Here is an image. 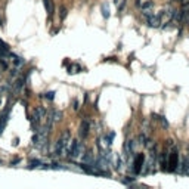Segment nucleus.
<instances>
[{"label":"nucleus","instance_id":"obj_12","mask_svg":"<svg viewBox=\"0 0 189 189\" xmlns=\"http://www.w3.org/2000/svg\"><path fill=\"white\" fill-rule=\"evenodd\" d=\"M49 114H50V117H52L53 123L61 121V120H62V117H64V113H62V111H59V110H53V111H50Z\"/></svg>","mask_w":189,"mask_h":189},{"label":"nucleus","instance_id":"obj_24","mask_svg":"<svg viewBox=\"0 0 189 189\" xmlns=\"http://www.w3.org/2000/svg\"><path fill=\"white\" fill-rule=\"evenodd\" d=\"M114 1H115V3H117V4H118V1H120V0H114Z\"/></svg>","mask_w":189,"mask_h":189},{"label":"nucleus","instance_id":"obj_15","mask_svg":"<svg viewBox=\"0 0 189 189\" xmlns=\"http://www.w3.org/2000/svg\"><path fill=\"white\" fill-rule=\"evenodd\" d=\"M41 165H43V163L40 160H31L28 163V168H40Z\"/></svg>","mask_w":189,"mask_h":189},{"label":"nucleus","instance_id":"obj_20","mask_svg":"<svg viewBox=\"0 0 189 189\" xmlns=\"http://www.w3.org/2000/svg\"><path fill=\"white\" fill-rule=\"evenodd\" d=\"M67 15H68V9L67 7H61V19L62 21L67 18Z\"/></svg>","mask_w":189,"mask_h":189},{"label":"nucleus","instance_id":"obj_14","mask_svg":"<svg viewBox=\"0 0 189 189\" xmlns=\"http://www.w3.org/2000/svg\"><path fill=\"white\" fill-rule=\"evenodd\" d=\"M114 138H115V133H114V132H110L108 135L104 136V140H105L104 143H105V146H111V145H113Z\"/></svg>","mask_w":189,"mask_h":189},{"label":"nucleus","instance_id":"obj_5","mask_svg":"<svg viewBox=\"0 0 189 189\" xmlns=\"http://www.w3.org/2000/svg\"><path fill=\"white\" fill-rule=\"evenodd\" d=\"M143 164H145V155H143V154H138V155L135 157L133 163H132V170H133V173H136V174L140 173Z\"/></svg>","mask_w":189,"mask_h":189},{"label":"nucleus","instance_id":"obj_23","mask_svg":"<svg viewBox=\"0 0 189 189\" xmlns=\"http://www.w3.org/2000/svg\"><path fill=\"white\" fill-rule=\"evenodd\" d=\"M19 161H21V160H19V158H16V160H13V161H12V163H10V164H12V165H13V164H18V163H19Z\"/></svg>","mask_w":189,"mask_h":189},{"label":"nucleus","instance_id":"obj_9","mask_svg":"<svg viewBox=\"0 0 189 189\" xmlns=\"http://www.w3.org/2000/svg\"><path fill=\"white\" fill-rule=\"evenodd\" d=\"M9 61L10 62H13L15 64V67H21V65H24V58H21V56H18V55H15V53H9Z\"/></svg>","mask_w":189,"mask_h":189},{"label":"nucleus","instance_id":"obj_27","mask_svg":"<svg viewBox=\"0 0 189 189\" xmlns=\"http://www.w3.org/2000/svg\"><path fill=\"white\" fill-rule=\"evenodd\" d=\"M179 1H182V0H179Z\"/></svg>","mask_w":189,"mask_h":189},{"label":"nucleus","instance_id":"obj_17","mask_svg":"<svg viewBox=\"0 0 189 189\" xmlns=\"http://www.w3.org/2000/svg\"><path fill=\"white\" fill-rule=\"evenodd\" d=\"M101 10H102V16H104L105 19H108V18H110V9H108V4H102V6H101Z\"/></svg>","mask_w":189,"mask_h":189},{"label":"nucleus","instance_id":"obj_4","mask_svg":"<svg viewBox=\"0 0 189 189\" xmlns=\"http://www.w3.org/2000/svg\"><path fill=\"white\" fill-rule=\"evenodd\" d=\"M179 165V154L176 149L168 154V161H167V171H176Z\"/></svg>","mask_w":189,"mask_h":189},{"label":"nucleus","instance_id":"obj_22","mask_svg":"<svg viewBox=\"0 0 189 189\" xmlns=\"http://www.w3.org/2000/svg\"><path fill=\"white\" fill-rule=\"evenodd\" d=\"M74 110H78V102H77V99H74V107H73Z\"/></svg>","mask_w":189,"mask_h":189},{"label":"nucleus","instance_id":"obj_3","mask_svg":"<svg viewBox=\"0 0 189 189\" xmlns=\"http://www.w3.org/2000/svg\"><path fill=\"white\" fill-rule=\"evenodd\" d=\"M46 108L44 107H36L34 108V113H33V118H31V121H33V127H34V132L38 129V126H40V123H41V120L46 117Z\"/></svg>","mask_w":189,"mask_h":189},{"label":"nucleus","instance_id":"obj_18","mask_svg":"<svg viewBox=\"0 0 189 189\" xmlns=\"http://www.w3.org/2000/svg\"><path fill=\"white\" fill-rule=\"evenodd\" d=\"M152 6H154V4H152V1H146V3H143V4H142V10H143V12H145V10H151Z\"/></svg>","mask_w":189,"mask_h":189},{"label":"nucleus","instance_id":"obj_6","mask_svg":"<svg viewBox=\"0 0 189 189\" xmlns=\"http://www.w3.org/2000/svg\"><path fill=\"white\" fill-rule=\"evenodd\" d=\"M89 130H90V124H89L87 120H84V121L80 124V130H78L80 138H81V139H86V138L89 136Z\"/></svg>","mask_w":189,"mask_h":189},{"label":"nucleus","instance_id":"obj_13","mask_svg":"<svg viewBox=\"0 0 189 189\" xmlns=\"http://www.w3.org/2000/svg\"><path fill=\"white\" fill-rule=\"evenodd\" d=\"M43 4H44V7H46L47 15L52 16V15H53V3H52V0H43Z\"/></svg>","mask_w":189,"mask_h":189},{"label":"nucleus","instance_id":"obj_7","mask_svg":"<svg viewBox=\"0 0 189 189\" xmlns=\"http://www.w3.org/2000/svg\"><path fill=\"white\" fill-rule=\"evenodd\" d=\"M146 22H148V25L152 27V28H157V27H160L161 25V18L158 16V15H149V16H146Z\"/></svg>","mask_w":189,"mask_h":189},{"label":"nucleus","instance_id":"obj_8","mask_svg":"<svg viewBox=\"0 0 189 189\" xmlns=\"http://www.w3.org/2000/svg\"><path fill=\"white\" fill-rule=\"evenodd\" d=\"M93 161H95V154H93L92 149H87V151L83 154L81 163H83V164H93Z\"/></svg>","mask_w":189,"mask_h":189},{"label":"nucleus","instance_id":"obj_26","mask_svg":"<svg viewBox=\"0 0 189 189\" xmlns=\"http://www.w3.org/2000/svg\"><path fill=\"white\" fill-rule=\"evenodd\" d=\"M0 164H1V160H0Z\"/></svg>","mask_w":189,"mask_h":189},{"label":"nucleus","instance_id":"obj_1","mask_svg":"<svg viewBox=\"0 0 189 189\" xmlns=\"http://www.w3.org/2000/svg\"><path fill=\"white\" fill-rule=\"evenodd\" d=\"M70 142H71V133H70V130H65L62 133V136L58 139L56 145H55V155H58V157L64 155L67 152V149H68Z\"/></svg>","mask_w":189,"mask_h":189},{"label":"nucleus","instance_id":"obj_10","mask_svg":"<svg viewBox=\"0 0 189 189\" xmlns=\"http://www.w3.org/2000/svg\"><path fill=\"white\" fill-rule=\"evenodd\" d=\"M167 161H168V152L163 151L160 154V165L163 170H167Z\"/></svg>","mask_w":189,"mask_h":189},{"label":"nucleus","instance_id":"obj_25","mask_svg":"<svg viewBox=\"0 0 189 189\" xmlns=\"http://www.w3.org/2000/svg\"><path fill=\"white\" fill-rule=\"evenodd\" d=\"M0 105H1V99H0Z\"/></svg>","mask_w":189,"mask_h":189},{"label":"nucleus","instance_id":"obj_2","mask_svg":"<svg viewBox=\"0 0 189 189\" xmlns=\"http://www.w3.org/2000/svg\"><path fill=\"white\" fill-rule=\"evenodd\" d=\"M68 155H70V158H78L83 152H84V146L81 145V142L80 140H71L70 142V145H68Z\"/></svg>","mask_w":189,"mask_h":189},{"label":"nucleus","instance_id":"obj_11","mask_svg":"<svg viewBox=\"0 0 189 189\" xmlns=\"http://www.w3.org/2000/svg\"><path fill=\"white\" fill-rule=\"evenodd\" d=\"M12 84H13V93H19V92L24 89V84H25V83H24V78L21 77L19 80H16V81L12 83Z\"/></svg>","mask_w":189,"mask_h":189},{"label":"nucleus","instance_id":"obj_19","mask_svg":"<svg viewBox=\"0 0 189 189\" xmlns=\"http://www.w3.org/2000/svg\"><path fill=\"white\" fill-rule=\"evenodd\" d=\"M44 98H46L47 101H53V99H55V92H46V93H44Z\"/></svg>","mask_w":189,"mask_h":189},{"label":"nucleus","instance_id":"obj_16","mask_svg":"<svg viewBox=\"0 0 189 189\" xmlns=\"http://www.w3.org/2000/svg\"><path fill=\"white\" fill-rule=\"evenodd\" d=\"M78 71H81V67L77 65V64H71V65L68 67V73H70V74H76Z\"/></svg>","mask_w":189,"mask_h":189},{"label":"nucleus","instance_id":"obj_21","mask_svg":"<svg viewBox=\"0 0 189 189\" xmlns=\"http://www.w3.org/2000/svg\"><path fill=\"white\" fill-rule=\"evenodd\" d=\"M158 120L161 121V124H163V127H165V129L168 127V121L165 120V117H158Z\"/></svg>","mask_w":189,"mask_h":189}]
</instances>
